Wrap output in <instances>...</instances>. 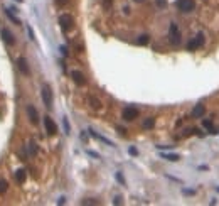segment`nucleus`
<instances>
[{
	"label": "nucleus",
	"mask_w": 219,
	"mask_h": 206,
	"mask_svg": "<svg viewBox=\"0 0 219 206\" xmlns=\"http://www.w3.org/2000/svg\"><path fill=\"white\" fill-rule=\"evenodd\" d=\"M168 41H170V44L174 46H179L182 41V36H180V29L175 22L170 24V27H168Z\"/></svg>",
	"instance_id": "obj_1"
},
{
	"label": "nucleus",
	"mask_w": 219,
	"mask_h": 206,
	"mask_svg": "<svg viewBox=\"0 0 219 206\" xmlns=\"http://www.w3.org/2000/svg\"><path fill=\"white\" fill-rule=\"evenodd\" d=\"M59 26L64 32H69L74 27V19L71 14H61L59 15Z\"/></svg>",
	"instance_id": "obj_2"
},
{
	"label": "nucleus",
	"mask_w": 219,
	"mask_h": 206,
	"mask_svg": "<svg viewBox=\"0 0 219 206\" xmlns=\"http://www.w3.org/2000/svg\"><path fill=\"white\" fill-rule=\"evenodd\" d=\"M42 102H44V107L46 108H52V91H51V86L49 85H44L42 86Z\"/></svg>",
	"instance_id": "obj_3"
},
{
	"label": "nucleus",
	"mask_w": 219,
	"mask_h": 206,
	"mask_svg": "<svg viewBox=\"0 0 219 206\" xmlns=\"http://www.w3.org/2000/svg\"><path fill=\"white\" fill-rule=\"evenodd\" d=\"M177 9L180 10V12H184V14H189V12H192L194 9H196V2L194 0H177Z\"/></svg>",
	"instance_id": "obj_4"
},
{
	"label": "nucleus",
	"mask_w": 219,
	"mask_h": 206,
	"mask_svg": "<svg viewBox=\"0 0 219 206\" xmlns=\"http://www.w3.org/2000/svg\"><path fill=\"white\" fill-rule=\"evenodd\" d=\"M202 44H204V34H202V32H199V34H196L191 41H189L187 49H189V51H196V49H199Z\"/></svg>",
	"instance_id": "obj_5"
},
{
	"label": "nucleus",
	"mask_w": 219,
	"mask_h": 206,
	"mask_svg": "<svg viewBox=\"0 0 219 206\" xmlns=\"http://www.w3.org/2000/svg\"><path fill=\"white\" fill-rule=\"evenodd\" d=\"M137 117H138V110L135 107H127L123 110V113H121V118H123L125 122H132V120H135Z\"/></svg>",
	"instance_id": "obj_6"
},
{
	"label": "nucleus",
	"mask_w": 219,
	"mask_h": 206,
	"mask_svg": "<svg viewBox=\"0 0 219 206\" xmlns=\"http://www.w3.org/2000/svg\"><path fill=\"white\" fill-rule=\"evenodd\" d=\"M44 127H46V132H47V135H56L57 133V125L54 124V120H52L51 117H44Z\"/></svg>",
	"instance_id": "obj_7"
},
{
	"label": "nucleus",
	"mask_w": 219,
	"mask_h": 206,
	"mask_svg": "<svg viewBox=\"0 0 219 206\" xmlns=\"http://www.w3.org/2000/svg\"><path fill=\"white\" fill-rule=\"evenodd\" d=\"M17 68H19V71L24 74V76H29V74H30V68H29L27 59L24 56H20L19 59H17Z\"/></svg>",
	"instance_id": "obj_8"
},
{
	"label": "nucleus",
	"mask_w": 219,
	"mask_h": 206,
	"mask_svg": "<svg viewBox=\"0 0 219 206\" xmlns=\"http://www.w3.org/2000/svg\"><path fill=\"white\" fill-rule=\"evenodd\" d=\"M0 34H2V41L5 42L7 46H15V37H14V34L9 31V29H5V27H3Z\"/></svg>",
	"instance_id": "obj_9"
},
{
	"label": "nucleus",
	"mask_w": 219,
	"mask_h": 206,
	"mask_svg": "<svg viewBox=\"0 0 219 206\" xmlns=\"http://www.w3.org/2000/svg\"><path fill=\"white\" fill-rule=\"evenodd\" d=\"M27 117H29V120H30V124L32 125H37V122H39V113H37V110H35V107L34 105H27Z\"/></svg>",
	"instance_id": "obj_10"
},
{
	"label": "nucleus",
	"mask_w": 219,
	"mask_h": 206,
	"mask_svg": "<svg viewBox=\"0 0 219 206\" xmlns=\"http://www.w3.org/2000/svg\"><path fill=\"white\" fill-rule=\"evenodd\" d=\"M71 78H73V81L76 83L78 86H84V85H86L84 74H83L81 71H78V69H73V71H71Z\"/></svg>",
	"instance_id": "obj_11"
},
{
	"label": "nucleus",
	"mask_w": 219,
	"mask_h": 206,
	"mask_svg": "<svg viewBox=\"0 0 219 206\" xmlns=\"http://www.w3.org/2000/svg\"><path fill=\"white\" fill-rule=\"evenodd\" d=\"M3 14H5V17L10 20V22H14L15 26H20V20L15 17V14H14L12 9H3Z\"/></svg>",
	"instance_id": "obj_12"
},
{
	"label": "nucleus",
	"mask_w": 219,
	"mask_h": 206,
	"mask_svg": "<svg viewBox=\"0 0 219 206\" xmlns=\"http://www.w3.org/2000/svg\"><path fill=\"white\" fill-rule=\"evenodd\" d=\"M206 113V108H204V105H196L194 107V110H192V117L194 118H199V117H202V115Z\"/></svg>",
	"instance_id": "obj_13"
},
{
	"label": "nucleus",
	"mask_w": 219,
	"mask_h": 206,
	"mask_svg": "<svg viewBox=\"0 0 219 206\" xmlns=\"http://www.w3.org/2000/svg\"><path fill=\"white\" fill-rule=\"evenodd\" d=\"M14 178H15V181L19 184H24L26 183V171H24V169H17V171L14 172Z\"/></svg>",
	"instance_id": "obj_14"
},
{
	"label": "nucleus",
	"mask_w": 219,
	"mask_h": 206,
	"mask_svg": "<svg viewBox=\"0 0 219 206\" xmlns=\"http://www.w3.org/2000/svg\"><path fill=\"white\" fill-rule=\"evenodd\" d=\"M88 132H89V135H93L95 139H98V140H101V142H105L106 145H111V147H113V142H111V140H108L106 137H103V135H99V133H96L95 130H91V128H89Z\"/></svg>",
	"instance_id": "obj_15"
},
{
	"label": "nucleus",
	"mask_w": 219,
	"mask_h": 206,
	"mask_svg": "<svg viewBox=\"0 0 219 206\" xmlns=\"http://www.w3.org/2000/svg\"><path fill=\"white\" fill-rule=\"evenodd\" d=\"M27 154L32 155V157L37 155V144H35L34 140H29V142H27Z\"/></svg>",
	"instance_id": "obj_16"
},
{
	"label": "nucleus",
	"mask_w": 219,
	"mask_h": 206,
	"mask_svg": "<svg viewBox=\"0 0 219 206\" xmlns=\"http://www.w3.org/2000/svg\"><path fill=\"white\" fill-rule=\"evenodd\" d=\"M160 155H162V159H167V161H170V162H177L179 159H180L179 154H165V152H162Z\"/></svg>",
	"instance_id": "obj_17"
},
{
	"label": "nucleus",
	"mask_w": 219,
	"mask_h": 206,
	"mask_svg": "<svg viewBox=\"0 0 219 206\" xmlns=\"http://www.w3.org/2000/svg\"><path fill=\"white\" fill-rule=\"evenodd\" d=\"M153 125H155V118H153V117H148V118L143 120V128H145V130L153 128Z\"/></svg>",
	"instance_id": "obj_18"
},
{
	"label": "nucleus",
	"mask_w": 219,
	"mask_h": 206,
	"mask_svg": "<svg viewBox=\"0 0 219 206\" xmlns=\"http://www.w3.org/2000/svg\"><path fill=\"white\" fill-rule=\"evenodd\" d=\"M148 41H150L148 36H147V34H142V36H138L137 44H138V46H147V44H148Z\"/></svg>",
	"instance_id": "obj_19"
},
{
	"label": "nucleus",
	"mask_w": 219,
	"mask_h": 206,
	"mask_svg": "<svg viewBox=\"0 0 219 206\" xmlns=\"http://www.w3.org/2000/svg\"><path fill=\"white\" fill-rule=\"evenodd\" d=\"M89 105H91L95 110H99V108H101V102H99L98 98H95V96H89Z\"/></svg>",
	"instance_id": "obj_20"
},
{
	"label": "nucleus",
	"mask_w": 219,
	"mask_h": 206,
	"mask_svg": "<svg viewBox=\"0 0 219 206\" xmlns=\"http://www.w3.org/2000/svg\"><path fill=\"white\" fill-rule=\"evenodd\" d=\"M7 189H9V183H7V179H0V196H3V194L7 193Z\"/></svg>",
	"instance_id": "obj_21"
},
{
	"label": "nucleus",
	"mask_w": 219,
	"mask_h": 206,
	"mask_svg": "<svg viewBox=\"0 0 219 206\" xmlns=\"http://www.w3.org/2000/svg\"><path fill=\"white\" fill-rule=\"evenodd\" d=\"M63 127H64V133H66V135H69V133H71V127H69V120H67L66 117L63 118Z\"/></svg>",
	"instance_id": "obj_22"
},
{
	"label": "nucleus",
	"mask_w": 219,
	"mask_h": 206,
	"mask_svg": "<svg viewBox=\"0 0 219 206\" xmlns=\"http://www.w3.org/2000/svg\"><path fill=\"white\" fill-rule=\"evenodd\" d=\"M202 125H204V127H206L207 130H209L211 133H216V132H214V127H213V124H211L209 120H204V122H202Z\"/></svg>",
	"instance_id": "obj_23"
},
{
	"label": "nucleus",
	"mask_w": 219,
	"mask_h": 206,
	"mask_svg": "<svg viewBox=\"0 0 219 206\" xmlns=\"http://www.w3.org/2000/svg\"><path fill=\"white\" fill-rule=\"evenodd\" d=\"M155 3H157L159 9H165V7H167V0H155Z\"/></svg>",
	"instance_id": "obj_24"
},
{
	"label": "nucleus",
	"mask_w": 219,
	"mask_h": 206,
	"mask_svg": "<svg viewBox=\"0 0 219 206\" xmlns=\"http://www.w3.org/2000/svg\"><path fill=\"white\" fill-rule=\"evenodd\" d=\"M116 181H118L120 184H123V186H125V178H123V174H121V172H116Z\"/></svg>",
	"instance_id": "obj_25"
},
{
	"label": "nucleus",
	"mask_w": 219,
	"mask_h": 206,
	"mask_svg": "<svg viewBox=\"0 0 219 206\" xmlns=\"http://www.w3.org/2000/svg\"><path fill=\"white\" fill-rule=\"evenodd\" d=\"M128 152H130V155H138L137 147H130V149H128Z\"/></svg>",
	"instance_id": "obj_26"
},
{
	"label": "nucleus",
	"mask_w": 219,
	"mask_h": 206,
	"mask_svg": "<svg viewBox=\"0 0 219 206\" xmlns=\"http://www.w3.org/2000/svg\"><path fill=\"white\" fill-rule=\"evenodd\" d=\"M67 2H69V0H56V3H57V5H59V7H64V5H66V3Z\"/></svg>",
	"instance_id": "obj_27"
},
{
	"label": "nucleus",
	"mask_w": 219,
	"mask_h": 206,
	"mask_svg": "<svg viewBox=\"0 0 219 206\" xmlns=\"http://www.w3.org/2000/svg\"><path fill=\"white\" fill-rule=\"evenodd\" d=\"M174 145H157V149L159 150H165V149H172Z\"/></svg>",
	"instance_id": "obj_28"
},
{
	"label": "nucleus",
	"mask_w": 219,
	"mask_h": 206,
	"mask_svg": "<svg viewBox=\"0 0 219 206\" xmlns=\"http://www.w3.org/2000/svg\"><path fill=\"white\" fill-rule=\"evenodd\" d=\"M27 32H29V37L34 39V31H32V27H27Z\"/></svg>",
	"instance_id": "obj_29"
},
{
	"label": "nucleus",
	"mask_w": 219,
	"mask_h": 206,
	"mask_svg": "<svg viewBox=\"0 0 219 206\" xmlns=\"http://www.w3.org/2000/svg\"><path fill=\"white\" fill-rule=\"evenodd\" d=\"M61 53H63V56H67V49H66V46H61Z\"/></svg>",
	"instance_id": "obj_30"
},
{
	"label": "nucleus",
	"mask_w": 219,
	"mask_h": 206,
	"mask_svg": "<svg viewBox=\"0 0 219 206\" xmlns=\"http://www.w3.org/2000/svg\"><path fill=\"white\" fill-rule=\"evenodd\" d=\"M113 203H115V204H121V198H120V196H116V198H115Z\"/></svg>",
	"instance_id": "obj_31"
},
{
	"label": "nucleus",
	"mask_w": 219,
	"mask_h": 206,
	"mask_svg": "<svg viewBox=\"0 0 219 206\" xmlns=\"http://www.w3.org/2000/svg\"><path fill=\"white\" fill-rule=\"evenodd\" d=\"M88 154H89V155H93V157H96V159H99V155L96 154V152H93V150H88Z\"/></svg>",
	"instance_id": "obj_32"
},
{
	"label": "nucleus",
	"mask_w": 219,
	"mask_h": 206,
	"mask_svg": "<svg viewBox=\"0 0 219 206\" xmlns=\"http://www.w3.org/2000/svg\"><path fill=\"white\" fill-rule=\"evenodd\" d=\"M182 193L184 194H194V191L192 189H182Z\"/></svg>",
	"instance_id": "obj_33"
},
{
	"label": "nucleus",
	"mask_w": 219,
	"mask_h": 206,
	"mask_svg": "<svg viewBox=\"0 0 219 206\" xmlns=\"http://www.w3.org/2000/svg\"><path fill=\"white\" fill-rule=\"evenodd\" d=\"M66 203V198H59V200H57V204H64Z\"/></svg>",
	"instance_id": "obj_34"
},
{
	"label": "nucleus",
	"mask_w": 219,
	"mask_h": 206,
	"mask_svg": "<svg viewBox=\"0 0 219 206\" xmlns=\"http://www.w3.org/2000/svg\"><path fill=\"white\" fill-rule=\"evenodd\" d=\"M133 2H137V3H142V2H143V0H133Z\"/></svg>",
	"instance_id": "obj_35"
},
{
	"label": "nucleus",
	"mask_w": 219,
	"mask_h": 206,
	"mask_svg": "<svg viewBox=\"0 0 219 206\" xmlns=\"http://www.w3.org/2000/svg\"><path fill=\"white\" fill-rule=\"evenodd\" d=\"M15 2H19V3H20V2H24V0H15Z\"/></svg>",
	"instance_id": "obj_36"
}]
</instances>
